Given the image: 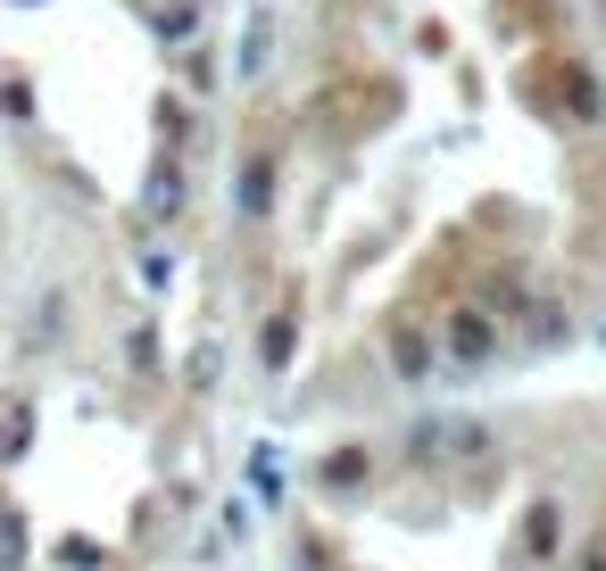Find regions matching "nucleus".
Listing matches in <instances>:
<instances>
[{"label":"nucleus","instance_id":"nucleus-1","mask_svg":"<svg viewBox=\"0 0 606 571\" xmlns=\"http://www.w3.org/2000/svg\"><path fill=\"white\" fill-rule=\"evenodd\" d=\"M457 356H491V323L482 315H457Z\"/></svg>","mask_w":606,"mask_h":571}]
</instances>
